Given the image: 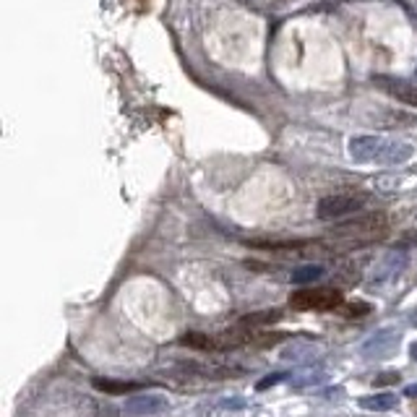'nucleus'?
Segmentation results:
<instances>
[{"instance_id":"nucleus-9","label":"nucleus","mask_w":417,"mask_h":417,"mask_svg":"<svg viewBox=\"0 0 417 417\" xmlns=\"http://www.w3.org/2000/svg\"><path fill=\"white\" fill-rule=\"evenodd\" d=\"M180 344L193 347V350H203V352H222V347H219V337H212V334L188 332V334H182L180 337Z\"/></svg>"},{"instance_id":"nucleus-2","label":"nucleus","mask_w":417,"mask_h":417,"mask_svg":"<svg viewBox=\"0 0 417 417\" xmlns=\"http://www.w3.org/2000/svg\"><path fill=\"white\" fill-rule=\"evenodd\" d=\"M386 232H389V216L384 212H375V214L357 216L352 222L334 227L332 235L342 237L347 243H355V246H363V243H371V240H381Z\"/></svg>"},{"instance_id":"nucleus-7","label":"nucleus","mask_w":417,"mask_h":417,"mask_svg":"<svg viewBox=\"0 0 417 417\" xmlns=\"http://www.w3.org/2000/svg\"><path fill=\"white\" fill-rule=\"evenodd\" d=\"M182 373L188 375H198V378H209V381H222V378H237V375L243 373L240 368L235 365H225V363H182L180 365Z\"/></svg>"},{"instance_id":"nucleus-14","label":"nucleus","mask_w":417,"mask_h":417,"mask_svg":"<svg viewBox=\"0 0 417 417\" xmlns=\"http://www.w3.org/2000/svg\"><path fill=\"white\" fill-rule=\"evenodd\" d=\"M94 389L105 391V394H130V391H139L141 384H128V381H108V378H94Z\"/></svg>"},{"instance_id":"nucleus-8","label":"nucleus","mask_w":417,"mask_h":417,"mask_svg":"<svg viewBox=\"0 0 417 417\" xmlns=\"http://www.w3.org/2000/svg\"><path fill=\"white\" fill-rule=\"evenodd\" d=\"M396 344H399V332H394V329H381V332H375L371 339H365L360 352H363V357H371V360H373V357H391Z\"/></svg>"},{"instance_id":"nucleus-13","label":"nucleus","mask_w":417,"mask_h":417,"mask_svg":"<svg viewBox=\"0 0 417 417\" xmlns=\"http://www.w3.org/2000/svg\"><path fill=\"white\" fill-rule=\"evenodd\" d=\"M323 277V266L321 264H303L292 271V284H300V287H305V284H313V282H318Z\"/></svg>"},{"instance_id":"nucleus-19","label":"nucleus","mask_w":417,"mask_h":417,"mask_svg":"<svg viewBox=\"0 0 417 417\" xmlns=\"http://www.w3.org/2000/svg\"><path fill=\"white\" fill-rule=\"evenodd\" d=\"M399 378H402V375L396 373V371H389V373H381V375H378L373 384H375V386H391V384H399Z\"/></svg>"},{"instance_id":"nucleus-17","label":"nucleus","mask_w":417,"mask_h":417,"mask_svg":"<svg viewBox=\"0 0 417 417\" xmlns=\"http://www.w3.org/2000/svg\"><path fill=\"white\" fill-rule=\"evenodd\" d=\"M339 310H344V316H365V313L371 310V305H365V303H347V305H344L342 303Z\"/></svg>"},{"instance_id":"nucleus-6","label":"nucleus","mask_w":417,"mask_h":417,"mask_svg":"<svg viewBox=\"0 0 417 417\" xmlns=\"http://www.w3.org/2000/svg\"><path fill=\"white\" fill-rule=\"evenodd\" d=\"M123 409H126L128 415H139V417L160 415V412H167V409H170V399L162 394H136L126 399Z\"/></svg>"},{"instance_id":"nucleus-18","label":"nucleus","mask_w":417,"mask_h":417,"mask_svg":"<svg viewBox=\"0 0 417 417\" xmlns=\"http://www.w3.org/2000/svg\"><path fill=\"white\" fill-rule=\"evenodd\" d=\"M287 375L289 373H271V375H266V378H261V381L256 384V389L258 391H264V389H269V386H277V384H282Z\"/></svg>"},{"instance_id":"nucleus-20","label":"nucleus","mask_w":417,"mask_h":417,"mask_svg":"<svg viewBox=\"0 0 417 417\" xmlns=\"http://www.w3.org/2000/svg\"><path fill=\"white\" fill-rule=\"evenodd\" d=\"M405 396H409V399H417V384L407 386V389H405Z\"/></svg>"},{"instance_id":"nucleus-4","label":"nucleus","mask_w":417,"mask_h":417,"mask_svg":"<svg viewBox=\"0 0 417 417\" xmlns=\"http://www.w3.org/2000/svg\"><path fill=\"white\" fill-rule=\"evenodd\" d=\"M365 196L360 193H337V196H326L316 206V216L323 222H332V219H344L350 214L363 212Z\"/></svg>"},{"instance_id":"nucleus-1","label":"nucleus","mask_w":417,"mask_h":417,"mask_svg":"<svg viewBox=\"0 0 417 417\" xmlns=\"http://www.w3.org/2000/svg\"><path fill=\"white\" fill-rule=\"evenodd\" d=\"M347 149L357 164H405L415 154V149L405 141H389L378 136H352Z\"/></svg>"},{"instance_id":"nucleus-15","label":"nucleus","mask_w":417,"mask_h":417,"mask_svg":"<svg viewBox=\"0 0 417 417\" xmlns=\"http://www.w3.org/2000/svg\"><path fill=\"white\" fill-rule=\"evenodd\" d=\"M313 355H316V347H313V344H292V347H287V350L282 352V357H284V360H308Z\"/></svg>"},{"instance_id":"nucleus-10","label":"nucleus","mask_w":417,"mask_h":417,"mask_svg":"<svg viewBox=\"0 0 417 417\" xmlns=\"http://www.w3.org/2000/svg\"><path fill=\"white\" fill-rule=\"evenodd\" d=\"M402 264H405V256L402 253H389V256L378 264V269H375L373 274V284H381V282H386V279H391L394 274H399V269H402Z\"/></svg>"},{"instance_id":"nucleus-11","label":"nucleus","mask_w":417,"mask_h":417,"mask_svg":"<svg viewBox=\"0 0 417 417\" xmlns=\"http://www.w3.org/2000/svg\"><path fill=\"white\" fill-rule=\"evenodd\" d=\"M399 405V396L394 394H371V396H363L360 399V407L363 409H371V412H389V409H396Z\"/></svg>"},{"instance_id":"nucleus-16","label":"nucleus","mask_w":417,"mask_h":417,"mask_svg":"<svg viewBox=\"0 0 417 417\" xmlns=\"http://www.w3.org/2000/svg\"><path fill=\"white\" fill-rule=\"evenodd\" d=\"M326 381V373L323 371H308V373H300L298 378H292V386L295 389H303V386H316Z\"/></svg>"},{"instance_id":"nucleus-21","label":"nucleus","mask_w":417,"mask_h":417,"mask_svg":"<svg viewBox=\"0 0 417 417\" xmlns=\"http://www.w3.org/2000/svg\"><path fill=\"white\" fill-rule=\"evenodd\" d=\"M409 357L417 360V342H412V347H409Z\"/></svg>"},{"instance_id":"nucleus-12","label":"nucleus","mask_w":417,"mask_h":417,"mask_svg":"<svg viewBox=\"0 0 417 417\" xmlns=\"http://www.w3.org/2000/svg\"><path fill=\"white\" fill-rule=\"evenodd\" d=\"M282 318V313L279 310H256V313H248L240 318V326L243 329H256V326H271V323H277Z\"/></svg>"},{"instance_id":"nucleus-5","label":"nucleus","mask_w":417,"mask_h":417,"mask_svg":"<svg viewBox=\"0 0 417 417\" xmlns=\"http://www.w3.org/2000/svg\"><path fill=\"white\" fill-rule=\"evenodd\" d=\"M373 86L375 89H381L384 94L394 96L396 102H405V105H409V108H417V84L415 81L378 74V76H373Z\"/></svg>"},{"instance_id":"nucleus-3","label":"nucleus","mask_w":417,"mask_h":417,"mask_svg":"<svg viewBox=\"0 0 417 417\" xmlns=\"http://www.w3.org/2000/svg\"><path fill=\"white\" fill-rule=\"evenodd\" d=\"M342 292L334 287H303L289 295V305L295 310H339Z\"/></svg>"}]
</instances>
